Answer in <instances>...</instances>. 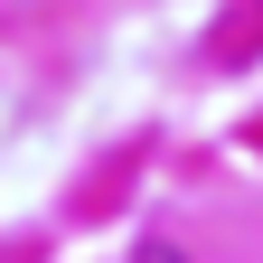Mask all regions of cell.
I'll list each match as a JSON object with an SVG mask.
<instances>
[{
    "mask_svg": "<svg viewBox=\"0 0 263 263\" xmlns=\"http://www.w3.org/2000/svg\"><path fill=\"white\" fill-rule=\"evenodd\" d=\"M132 263H188L179 245H141V254H132Z\"/></svg>",
    "mask_w": 263,
    "mask_h": 263,
    "instance_id": "6da1fadb",
    "label": "cell"
}]
</instances>
